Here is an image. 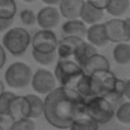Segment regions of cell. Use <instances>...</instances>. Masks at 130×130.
I'll return each instance as SVG.
<instances>
[{
    "label": "cell",
    "mask_w": 130,
    "mask_h": 130,
    "mask_svg": "<svg viewBox=\"0 0 130 130\" xmlns=\"http://www.w3.org/2000/svg\"><path fill=\"white\" fill-rule=\"evenodd\" d=\"M43 101L44 118L57 129H67L76 118L85 114L86 99L70 87L56 86Z\"/></svg>",
    "instance_id": "6da1fadb"
},
{
    "label": "cell",
    "mask_w": 130,
    "mask_h": 130,
    "mask_svg": "<svg viewBox=\"0 0 130 130\" xmlns=\"http://www.w3.org/2000/svg\"><path fill=\"white\" fill-rule=\"evenodd\" d=\"M85 114L96 121L99 125L109 123L115 114V105H112L104 96H91L85 101Z\"/></svg>",
    "instance_id": "7a4b0ae2"
},
{
    "label": "cell",
    "mask_w": 130,
    "mask_h": 130,
    "mask_svg": "<svg viewBox=\"0 0 130 130\" xmlns=\"http://www.w3.org/2000/svg\"><path fill=\"white\" fill-rule=\"evenodd\" d=\"M53 75L61 86L75 90L78 78L84 75V70L81 64L72 58H58Z\"/></svg>",
    "instance_id": "3957f363"
},
{
    "label": "cell",
    "mask_w": 130,
    "mask_h": 130,
    "mask_svg": "<svg viewBox=\"0 0 130 130\" xmlns=\"http://www.w3.org/2000/svg\"><path fill=\"white\" fill-rule=\"evenodd\" d=\"M30 34L25 28L14 27L5 30L3 36V47L10 54L18 57L27 52L28 47L30 45Z\"/></svg>",
    "instance_id": "277c9868"
},
{
    "label": "cell",
    "mask_w": 130,
    "mask_h": 130,
    "mask_svg": "<svg viewBox=\"0 0 130 130\" xmlns=\"http://www.w3.org/2000/svg\"><path fill=\"white\" fill-rule=\"evenodd\" d=\"M32 68L24 62H14L5 71V82L14 90H23L30 84Z\"/></svg>",
    "instance_id": "5b68a950"
},
{
    "label": "cell",
    "mask_w": 130,
    "mask_h": 130,
    "mask_svg": "<svg viewBox=\"0 0 130 130\" xmlns=\"http://www.w3.org/2000/svg\"><path fill=\"white\" fill-rule=\"evenodd\" d=\"M88 76H90V85L93 96L95 95L105 96L106 93L112 91L115 81L118 78L110 70H99Z\"/></svg>",
    "instance_id": "8992f818"
},
{
    "label": "cell",
    "mask_w": 130,
    "mask_h": 130,
    "mask_svg": "<svg viewBox=\"0 0 130 130\" xmlns=\"http://www.w3.org/2000/svg\"><path fill=\"white\" fill-rule=\"evenodd\" d=\"M30 44L33 47V51L36 52L52 53L57 49L58 39L52 29H41L36 32L34 36L30 38Z\"/></svg>",
    "instance_id": "52a82bcc"
},
{
    "label": "cell",
    "mask_w": 130,
    "mask_h": 130,
    "mask_svg": "<svg viewBox=\"0 0 130 130\" xmlns=\"http://www.w3.org/2000/svg\"><path fill=\"white\" fill-rule=\"evenodd\" d=\"M105 24V30L109 42L120 43V42H130V29L125 19L114 18L107 20Z\"/></svg>",
    "instance_id": "ba28073f"
},
{
    "label": "cell",
    "mask_w": 130,
    "mask_h": 130,
    "mask_svg": "<svg viewBox=\"0 0 130 130\" xmlns=\"http://www.w3.org/2000/svg\"><path fill=\"white\" fill-rule=\"evenodd\" d=\"M30 85L38 95H47L53 88H56L57 80L51 71L45 68H39L32 75Z\"/></svg>",
    "instance_id": "9c48e42d"
},
{
    "label": "cell",
    "mask_w": 130,
    "mask_h": 130,
    "mask_svg": "<svg viewBox=\"0 0 130 130\" xmlns=\"http://www.w3.org/2000/svg\"><path fill=\"white\" fill-rule=\"evenodd\" d=\"M61 14L58 8L53 5H47L42 8L37 14V23L42 29H53L59 24Z\"/></svg>",
    "instance_id": "30bf717a"
},
{
    "label": "cell",
    "mask_w": 130,
    "mask_h": 130,
    "mask_svg": "<svg viewBox=\"0 0 130 130\" xmlns=\"http://www.w3.org/2000/svg\"><path fill=\"white\" fill-rule=\"evenodd\" d=\"M87 42L91 43L92 45H95L96 48H101L105 47L109 43L107 36H106V30H105V24L104 23H95L91 24L86 30Z\"/></svg>",
    "instance_id": "8fae6325"
},
{
    "label": "cell",
    "mask_w": 130,
    "mask_h": 130,
    "mask_svg": "<svg viewBox=\"0 0 130 130\" xmlns=\"http://www.w3.org/2000/svg\"><path fill=\"white\" fill-rule=\"evenodd\" d=\"M8 114L14 119H23V118H29L30 114V106L25 96H19L17 95L9 104Z\"/></svg>",
    "instance_id": "7c38bea8"
},
{
    "label": "cell",
    "mask_w": 130,
    "mask_h": 130,
    "mask_svg": "<svg viewBox=\"0 0 130 130\" xmlns=\"http://www.w3.org/2000/svg\"><path fill=\"white\" fill-rule=\"evenodd\" d=\"M82 39L84 38H81V37L64 36L61 41H58V44H57V49H56L57 58H72L77 45L80 44Z\"/></svg>",
    "instance_id": "4fadbf2b"
},
{
    "label": "cell",
    "mask_w": 130,
    "mask_h": 130,
    "mask_svg": "<svg viewBox=\"0 0 130 130\" xmlns=\"http://www.w3.org/2000/svg\"><path fill=\"white\" fill-rule=\"evenodd\" d=\"M84 3L85 0H61L58 3V10L61 17H63L64 19L80 18Z\"/></svg>",
    "instance_id": "5bb4252c"
},
{
    "label": "cell",
    "mask_w": 130,
    "mask_h": 130,
    "mask_svg": "<svg viewBox=\"0 0 130 130\" xmlns=\"http://www.w3.org/2000/svg\"><path fill=\"white\" fill-rule=\"evenodd\" d=\"M84 73L91 75L95 71L99 70H110V62L107 61V58L100 53H93L92 56H90L85 62L81 64Z\"/></svg>",
    "instance_id": "9a60e30c"
},
{
    "label": "cell",
    "mask_w": 130,
    "mask_h": 130,
    "mask_svg": "<svg viewBox=\"0 0 130 130\" xmlns=\"http://www.w3.org/2000/svg\"><path fill=\"white\" fill-rule=\"evenodd\" d=\"M105 10L99 9L96 6H93L92 4H90L87 0H85L84 6L81 9V14H80V19L86 24V25H91L95 23H100L104 19V13Z\"/></svg>",
    "instance_id": "2e32d148"
},
{
    "label": "cell",
    "mask_w": 130,
    "mask_h": 130,
    "mask_svg": "<svg viewBox=\"0 0 130 130\" xmlns=\"http://www.w3.org/2000/svg\"><path fill=\"white\" fill-rule=\"evenodd\" d=\"M87 30V25L80 19H66V22L62 24V33L64 36H75L85 38Z\"/></svg>",
    "instance_id": "e0dca14e"
},
{
    "label": "cell",
    "mask_w": 130,
    "mask_h": 130,
    "mask_svg": "<svg viewBox=\"0 0 130 130\" xmlns=\"http://www.w3.org/2000/svg\"><path fill=\"white\" fill-rule=\"evenodd\" d=\"M93 53H97V48L95 45H92L91 43H88L87 41L82 39L80 44L77 45L75 53H73V59L78 63V64H82L85 62V59H87L90 56H92Z\"/></svg>",
    "instance_id": "ac0fdd59"
},
{
    "label": "cell",
    "mask_w": 130,
    "mask_h": 130,
    "mask_svg": "<svg viewBox=\"0 0 130 130\" xmlns=\"http://www.w3.org/2000/svg\"><path fill=\"white\" fill-rule=\"evenodd\" d=\"M114 61L118 64H129L130 63V44L128 42H120L116 43L112 51Z\"/></svg>",
    "instance_id": "d6986e66"
},
{
    "label": "cell",
    "mask_w": 130,
    "mask_h": 130,
    "mask_svg": "<svg viewBox=\"0 0 130 130\" xmlns=\"http://www.w3.org/2000/svg\"><path fill=\"white\" fill-rule=\"evenodd\" d=\"M129 8L130 0H109L105 10L110 15H112L115 18H120L129 10Z\"/></svg>",
    "instance_id": "ffe728a7"
},
{
    "label": "cell",
    "mask_w": 130,
    "mask_h": 130,
    "mask_svg": "<svg viewBox=\"0 0 130 130\" xmlns=\"http://www.w3.org/2000/svg\"><path fill=\"white\" fill-rule=\"evenodd\" d=\"M28 102H29V106H30V114H29V118L30 119H38L43 115L44 111V101L43 99H41L38 96V93H28L25 95Z\"/></svg>",
    "instance_id": "44dd1931"
},
{
    "label": "cell",
    "mask_w": 130,
    "mask_h": 130,
    "mask_svg": "<svg viewBox=\"0 0 130 130\" xmlns=\"http://www.w3.org/2000/svg\"><path fill=\"white\" fill-rule=\"evenodd\" d=\"M70 130H99V124L88 118L86 114L76 118L71 125L68 126Z\"/></svg>",
    "instance_id": "7402d4cb"
},
{
    "label": "cell",
    "mask_w": 130,
    "mask_h": 130,
    "mask_svg": "<svg viewBox=\"0 0 130 130\" xmlns=\"http://www.w3.org/2000/svg\"><path fill=\"white\" fill-rule=\"evenodd\" d=\"M17 14L15 0H0V18L11 19Z\"/></svg>",
    "instance_id": "603a6c76"
},
{
    "label": "cell",
    "mask_w": 130,
    "mask_h": 130,
    "mask_svg": "<svg viewBox=\"0 0 130 130\" xmlns=\"http://www.w3.org/2000/svg\"><path fill=\"white\" fill-rule=\"evenodd\" d=\"M114 116L118 119L119 123L129 125L130 124V101H125L123 104H120L118 106V109L115 110Z\"/></svg>",
    "instance_id": "cb8c5ba5"
},
{
    "label": "cell",
    "mask_w": 130,
    "mask_h": 130,
    "mask_svg": "<svg viewBox=\"0 0 130 130\" xmlns=\"http://www.w3.org/2000/svg\"><path fill=\"white\" fill-rule=\"evenodd\" d=\"M32 57L41 66H51L56 61L57 53L56 52H52V53H41V52L32 51Z\"/></svg>",
    "instance_id": "d4e9b609"
},
{
    "label": "cell",
    "mask_w": 130,
    "mask_h": 130,
    "mask_svg": "<svg viewBox=\"0 0 130 130\" xmlns=\"http://www.w3.org/2000/svg\"><path fill=\"white\" fill-rule=\"evenodd\" d=\"M10 130H36L34 119H30V118L18 119V120L14 121Z\"/></svg>",
    "instance_id": "484cf974"
},
{
    "label": "cell",
    "mask_w": 130,
    "mask_h": 130,
    "mask_svg": "<svg viewBox=\"0 0 130 130\" xmlns=\"http://www.w3.org/2000/svg\"><path fill=\"white\" fill-rule=\"evenodd\" d=\"M15 96H17V93H14L13 91H5L4 90L0 93V112L1 114H8L9 104Z\"/></svg>",
    "instance_id": "4316f807"
},
{
    "label": "cell",
    "mask_w": 130,
    "mask_h": 130,
    "mask_svg": "<svg viewBox=\"0 0 130 130\" xmlns=\"http://www.w3.org/2000/svg\"><path fill=\"white\" fill-rule=\"evenodd\" d=\"M19 17H20L22 23L27 27H32L37 23V14L32 9H23L20 11Z\"/></svg>",
    "instance_id": "83f0119b"
},
{
    "label": "cell",
    "mask_w": 130,
    "mask_h": 130,
    "mask_svg": "<svg viewBox=\"0 0 130 130\" xmlns=\"http://www.w3.org/2000/svg\"><path fill=\"white\" fill-rule=\"evenodd\" d=\"M14 121L15 120L9 114H1L0 112V130H10Z\"/></svg>",
    "instance_id": "f1b7e54d"
},
{
    "label": "cell",
    "mask_w": 130,
    "mask_h": 130,
    "mask_svg": "<svg viewBox=\"0 0 130 130\" xmlns=\"http://www.w3.org/2000/svg\"><path fill=\"white\" fill-rule=\"evenodd\" d=\"M13 22H14V18H11V19H4V18H0V33L8 30V29L13 25Z\"/></svg>",
    "instance_id": "f546056e"
},
{
    "label": "cell",
    "mask_w": 130,
    "mask_h": 130,
    "mask_svg": "<svg viewBox=\"0 0 130 130\" xmlns=\"http://www.w3.org/2000/svg\"><path fill=\"white\" fill-rule=\"evenodd\" d=\"M87 1L90 4H92L93 6L102 9V10H105V8L107 6V3H109V0H87Z\"/></svg>",
    "instance_id": "4dcf8cb0"
},
{
    "label": "cell",
    "mask_w": 130,
    "mask_h": 130,
    "mask_svg": "<svg viewBox=\"0 0 130 130\" xmlns=\"http://www.w3.org/2000/svg\"><path fill=\"white\" fill-rule=\"evenodd\" d=\"M6 62V53H5V49L3 47V44H0V70L4 67Z\"/></svg>",
    "instance_id": "1f68e13d"
},
{
    "label": "cell",
    "mask_w": 130,
    "mask_h": 130,
    "mask_svg": "<svg viewBox=\"0 0 130 130\" xmlns=\"http://www.w3.org/2000/svg\"><path fill=\"white\" fill-rule=\"evenodd\" d=\"M124 97H126L130 101V78L125 81V86H124Z\"/></svg>",
    "instance_id": "d6a6232c"
},
{
    "label": "cell",
    "mask_w": 130,
    "mask_h": 130,
    "mask_svg": "<svg viewBox=\"0 0 130 130\" xmlns=\"http://www.w3.org/2000/svg\"><path fill=\"white\" fill-rule=\"evenodd\" d=\"M45 5H53V6H56V5H58V3L61 1V0H42Z\"/></svg>",
    "instance_id": "836d02e7"
},
{
    "label": "cell",
    "mask_w": 130,
    "mask_h": 130,
    "mask_svg": "<svg viewBox=\"0 0 130 130\" xmlns=\"http://www.w3.org/2000/svg\"><path fill=\"white\" fill-rule=\"evenodd\" d=\"M4 90H5V86H4V84H3V82L0 81V93H1V92H3Z\"/></svg>",
    "instance_id": "e575fe53"
},
{
    "label": "cell",
    "mask_w": 130,
    "mask_h": 130,
    "mask_svg": "<svg viewBox=\"0 0 130 130\" xmlns=\"http://www.w3.org/2000/svg\"><path fill=\"white\" fill-rule=\"evenodd\" d=\"M125 22H126V24L129 25V29H130V17H129V18H126V19H125Z\"/></svg>",
    "instance_id": "d590c367"
},
{
    "label": "cell",
    "mask_w": 130,
    "mask_h": 130,
    "mask_svg": "<svg viewBox=\"0 0 130 130\" xmlns=\"http://www.w3.org/2000/svg\"><path fill=\"white\" fill-rule=\"evenodd\" d=\"M23 1H24V3H34L36 0H23Z\"/></svg>",
    "instance_id": "8d00e7d4"
},
{
    "label": "cell",
    "mask_w": 130,
    "mask_h": 130,
    "mask_svg": "<svg viewBox=\"0 0 130 130\" xmlns=\"http://www.w3.org/2000/svg\"><path fill=\"white\" fill-rule=\"evenodd\" d=\"M129 125H130V124H129ZM129 129H130V128H129Z\"/></svg>",
    "instance_id": "74e56055"
}]
</instances>
